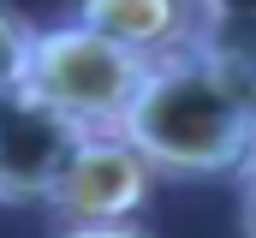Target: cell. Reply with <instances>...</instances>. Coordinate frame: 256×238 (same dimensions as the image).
I'll use <instances>...</instances> for the list:
<instances>
[{
    "mask_svg": "<svg viewBox=\"0 0 256 238\" xmlns=\"http://www.w3.org/2000/svg\"><path fill=\"white\" fill-rule=\"evenodd\" d=\"M120 137L155 167V178H226L256 167L250 60L232 48H196L143 72Z\"/></svg>",
    "mask_w": 256,
    "mask_h": 238,
    "instance_id": "6da1fadb",
    "label": "cell"
},
{
    "mask_svg": "<svg viewBox=\"0 0 256 238\" xmlns=\"http://www.w3.org/2000/svg\"><path fill=\"white\" fill-rule=\"evenodd\" d=\"M143 72H149L143 60H131L108 36L84 30L78 18H66V24H48V30L30 36L18 96H30L36 108L60 114L78 131H120Z\"/></svg>",
    "mask_w": 256,
    "mask_h": 238,
    "instance_id": "7a4b0ae2",
    "label": "cell"
},
{
    "mask_svg": "<svg viewBox=\"0 0 256 238\" xmlns=\"http://www.w3.org/2000/svg\"><path fill=\"white\" fill-rule=\"evenodd\" d=\"M155 196V167L131 149L120 131H84L54 173L42 208L60 226H120L137 220Z\"/></svg>",
    "mask_w": 256,
    "mask_h": 238,
    "instance_id": "3957f363",
    "label": "cell"
},
{
    "mask_svg": "<svg viewBox=\"0 0 256 238\" xmlns=\"http://www.w3.org/2000/svg\"><path fill=\"white\" fill-rule=\"evenodd\" d=\"M72 18L143 66L214 48L226 30V0H78Z\"/></svg>",
    "mask_w": 256,
    "mask_h": 238,
    "instance_id": "277c9868",
    "label": "cell"
},
{
    "mask_svg": "<svg viewBox=\"0 0 256 238\" xmlns=\"http://www.w3.org/2000/svg\"><path fill=\"white\" fill-rule=\"evenodd\" d=\"M84 131L30 96H0V202H42Z\"/></svg>",
    "mask_w": 256,
    "mask_h": 238,
    "instance_id": "5b68a950",
    "label": "cell"
},
{
    "mask_svg": "<svg viewBox=\"0 0 256 238\" xmlns=\"http://www.w3.org/2000/svg\"><path fill=\"white\" fill-rule=\"evenodd\" d=\"M30 36H36V24H24L18 12L0 6V96L18 90V72H24V54H30Z\"/></svg>",
    "mask_w": 256,
    "mask_h": 238,
    "instance_id": "8992f818",
    "label": "cell"
},
{
    "mask_svg": "<svg viewBox=\"0 0 256 238\" xmlns=\"http://www.w3.org/2000/svg\"><path fill=\"white\" fill-rule=\"evenodd\" d=\"M54 238H149L137 220H120V226H60Z\"/></svg>",
    "mask_w": 256,
    "mask_h": 238,
    "instance_id": "52a82bcc",
    "label": "cell"
},
{
    "mask_svg": "<svg viewBox=\"0 0 256 238\" xmlns=\"http://www.w3.org/2000/svg\"><path fill=\"white\" fill-rule=\"evenodd\" d=\"M244 238H256V167H250V196H244Z\"/></svg>",
    "mask_w": 256,
    "mask_h": 238,
    "instance_id": "ba28073f",
    "label": "cell"
}]
</instances>
